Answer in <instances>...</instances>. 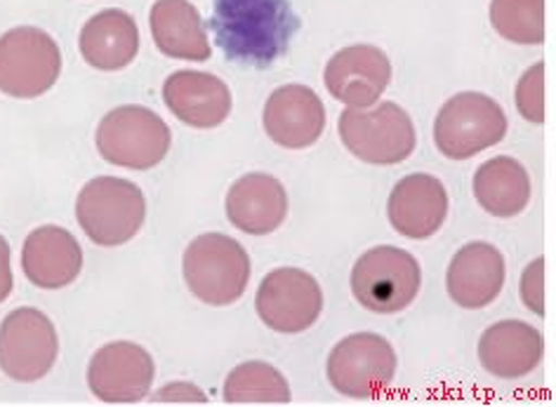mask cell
I'll return each mask as SVG.
<instances>
[{
	"instance_id": "cell-29",
	"label": "cell",
	"mask_w": 556,
	"mask_h": 407,
	"mask_svg": "<svg viewBox=\"0 0 556 407\" xmlns=\"http://www.w3.org/2000/svg\"><path fill=\"white\" fill-rule=\"evenodd\" d=\"M12 292V269H10V245L0 236V302H5Z\"/></svg>"
},
{
	"instance_id": "cell-25",
	"label": "cell",
	"mask_w": 556,
	"mask_h": 407,
	"mask_svg": "<svg viewBox=\"0 0 556 407\" xmlns=\"http://www.w3.org/2000/svg\"><path fill=\"white\" fill-rule=\"evenodd\" d=\"M493 29L517 46H540L545 40V0H493Z\"/></svg>"
},
{
	"instance_id": "cell-23",
	"label": "cell",
	"mask_w": 556,
	"mask_h": 407,
	"mask_svg": "<svg viewBox=\"0 0 556 407\" xmlns=\"http://www.w3.org/2000/svg\"><path fill=\"white\" fill-rule=\"evenodd\" d=\"M475 195L493 217H517L531 201V177L517 158L497 156L485 161L477 170Z\"/></svg>"
},
{
	"instance_id": "cell-8",
	"label": "cell",
	"mask_w": 556,
	"mask_h": 407,
	"mask_svg": "<svg viewBox=\"0 0 556 407\" xmlns=\"http://www.w3.org/2000/svg\"><path fill=\"white\" fill-rule=\"evenodd\" d=\"M62 74V52L52 36L20 26L0 36V92L17 100L46 94Z\"/></svg>"
},
{
	"instance_id": "cell-15",
	"label": "cell",
	"mask_w": 556,
	"mask_h": 407,
	"mask_svg": "<svg viewBox=\"0 0 556 407\" xmlns=\"http://www.w3.org/2000/svg\"><path fill=\"white\" fill-rule=\"evenodd\" d=\"M392 227L413 241L434 236L448 217V191L432 175H408L392 189L387 203Z\"/></svg>"
},
{
	"instance_id": "cell-22",
	"label": "cell",
	"mask_w": 556,
	"mask_h": 407,
	"mask_svg": "<svg viewBox=\"0 0 556 407\" xmlns=\"http://www.w3.org/2000/svg\"><path fill=\"white\" fill-rule=\"evenodd\" d=\"M149 26L156 48L170 60H211L203 20L189 0H159L151 8Z\"/></svg>"
},
{
	"instance_id": "cell-17",
	"label": "cell",
	"mask_w": 556,
	"mask_h": 407,
	"mask_svg": "<svg viewBox=\"0 0 556 407\" xmlns=\"http://www.w3.org/2000/svg\"><path fill=\"white\" fill-rule=\"evenodd\" d=\"M163 102L189 128L211 130L231 114V92L217 76L177 72L163 86Z\"/></svg>"
},
{
	"instance_id": "cell-7",
	"label": "cell",
	"mask_w": 556,
	"mask_h": 407,
	"mask_svg": "<svg viewBox=\"0 0 556 407\" xmlns=\"http://www.w3.org/2000/svg\"><path fill=\"white\" fill-rule=\"evenodd\" d=\"M340 139L346 151L370 165H396L410 158L417 135L410 116L394 102L378 109H346L340 114Z\"/></svg>"
},
{
	"instance_id": "cell-28",
	"label": "cell",
	"mask_w": 556,
	"mask_h": 407,
	"mask_svg": "<svg viewBox=\"0 0 556 407\" xmlns=\"http://www.w3.org/2000/svg\"><path fill=\"white\" fill-rule=\"evenodd\" d=\"M205 400H207L205 393L189 382H175V384L163 386L154 396V403H205Z\"/></svg>"
},
{
	"instance_id": "cell-3",
	"label": "cell",
	"mask_w": 556,
	"mask_h": 407,
	"mask_svg": "<svg viewBox=\"0 0 556 407\" xmlns=\"http://www.w3.org/2000/svg\"><path fill=\"white\" fill-rule=\"evenodd\" d=\"M76 217L92 243L118 247L142 229L147 217L144 193L128 179L97 177L78 193Z\"/></svg>"
},
{
	"instance_id": "cell-21",
	"label": "cell",
	"mask_w": 556,
	"mask_h": 407,
	"mask_svg": "<svg viewBox=\"0 0 556 407\" xmlns=\"http://www.w3.org/2000/svg\"><path fill=\"white\" fill-rule=\"evenodd\" d=\"M139 52V29L125 10H102L80 31V54L100 72L130 66Z\"/></svg>"
},
{
	"instance_id": "cell-4",
	"label": "cell",
	"mask_w": 556,
	"mask_h": 407,
	"mask_svg": "<svg viewBox=\"0 0 556 407\" xmlns=\"http://www.w3.org/2000/svg\"><path fill=\"white\" fill-rule=\"evenodd\" d=\"M170 128L147 106H118L102 118L97 128L100 156L128 170H149L170 151Z\"/></svg>"
},
{
	"instance_id": "cell-5",
	"label": "cell",
	"mask_w": 556,
	"mask_h": 407,
	"mask_svg": "<svg viewBox=\"0 0 556 407\" xmlns=\"http://www.w3.org/2000/svg\"><path fill=\"white\" fill-rule=\"evenodd\" d=\"M422 285L420 264L410 252L380 245L358 257L352 269L356 302L372 314H399L408 308Z\"/></svg>"
},
{
	"instance_id": "cell-10",
	"label": "cell",
	"mask_w": 556,
	"mask_h": 407,
	"mask_svg": "<svg viewBox=\"0 0 556 407\" xmlns=\"http://www.w3.org/2000/svg\"><path fill=\"white\" fill-rule=\"evenodd\" d=\"M60 340L38 308H17L0 326V370L15 382H38L58 363Z\"/></svg>"
},
{
	"instance_id": "cell-19",
	"label": "cell",
	"mask_w": 556,
	"mask_h": 407,
	"mask_svg": "<svg viewBox=\"0 0 556 407\" xmlns=\"http://www.w3.org/2000/svg\"><path fill=\"white\" fill-rule=\"evenodd\" d=\"M22 269L36 288L60 290L78 278L83 269V250L66 229L40 227L24 241Z\"/></svg>"
},
{
	"instance_id": "cell-20",
	"label": "cell",
	"mask_w": 556,
	"mask_h": 407,
	"mask_svg": "<svg viewBox=\"0 0 556 407\" xmlns=\"http://www.w3.org/2000/svg\"><path fill=\"white\" fill-rule=\"evenodd\" d=\"M288 215V193L281 181L264 173H250L233 181L227 193V217L250 236H267Z\"/></svg>"
},
{
	"instance_id": "cell-2",
	"label": "cell",
	"mask_w": 556,
	"mask_h": 407,
	"mask_svg": "<svg viewBox=\"0 0 556 407\" xmlns=\"http://www.w3.org/2000/svg\"><path fill=\"white\" fill-rule=\"evenodd\" d=\"M182 271L193 297L227 306L243 297L253 266L239 241L225 233H203L185 250Z\"/></svg>"
},
{
	"instance_id": "cell-9",
	"label": "cell",
	"mask_w": 556,
	"mask_h": 407,
	"mask_svg": "<svg viewBox=\"0 0 556 407\" xmlns=\"http://www.w3.org/2000/svg\"><path fill=\"white\" fill-rule=\"evenodd\" d=\"M328 382L346 398H372L394 382L396 354L384 336L350 334L330 351Z\"/></svg>"
},
{
	"instance_id": "cell-27",
	"label": "cell",
	"mask_w": 556,
	"mask_h": 407,
	"mask_svg": "<svg viewBox=\"0 0 556 407\" xmlns=\"http://www.w3.org/2000/svg\"><path fill=\"white\" fill-rule=\"evenodd\" d=\"M521 302L535 316H545V259L538 257L523 269Z\"/></svg>"
},
{
	"instance_id": "cell-26",
	"label": "cell",
	"mask_w": 556,
	"mask_h": 407,
	"mask_svg": "<svg viewBox=\"0 0 556 407\" xmlns=\"http://www.w3.org/2000/svg\"><path fill=\"white\" fill-rule=\"evenodd\" d=\"M517 109L528 123H545V64L528 68L517 86Z\"/></svg>"
},
{
	"instance_id": "cell-14",
	"label": "cell",
	"mask_w": 556,
	"mask_h": 407,
	"mask_svg": "<svg viewBox=\"0 0 556 407\" xmlns=\"http://www.w3.org/2000/svg\"><path fill=\"white\" fill-rule=\"evenodd\" d=\"M264 130L283 149H307L326 130V109L307 86H283L271 92L264 106Z\"/></svg>"
},
{
	"instance_id": "cell-13",
	"label": "cell",
	"mask_w": 556,
	"mask_h": 407,
	"mask_svg": "<svg viewBox=\"0 0 556 407\" xmlns=\"http://www.w3.org/2000/svg\"><path fill=\"white\" fill-rule=\"evenodd\" d=\"M326 88L338 102L352 109H368L380 100L392 80L389 58L375 46L344 48L326 66Z\"/></svg>"
},
{
	"instance_id": "cell-18",
	"label": "cell",
	"mask_w": 556,
	"mask_h": 407,
	"mask_svg": "<svg viewBox=\"0 0 556 407\" xmlns=\"http://www.w3.org/2000/svg\"><path fill=\"white\" fill-rule=\"evenodd\" d=\"M542 354H545V342L540 330L523 320H500L479 340L483 370L500 379H521L533 372Z\"/></svg>"
},
{
	"instance_id": "cell-12",
	"label": "cell",
	"mask_w": 556,
	"mask_h": 407,
	"mask_svg": "<svg viewBox=\"0 0 556 407\" xmlns=\"http://www.w3.org/2000/svg\"><path fill=\"white\" fill-rule=\"evenodd\" d=\"M154 374V360L147 348L132 342H114L92 356L88 384L102 403L130 405L147 398Z\"/></svg>"
},
{
	"instance_id": "cell-11",
	"label": "cell",
	"mask_w": 556,
	"mask_h": 407,
	"mask_svg": "<svg viewBox=\"0 0 556 407\" xmlns=\"http://www.w3.org/2000/svg\"><path fill=\"white\" fill-rule=\"evenodd\" d=\"M257 316L283 334L309 330L324 311V292L316 278L302 269H276L257 288Z\"/></svg>"
},
{
	"instance_id": "cell-6",
	"label": "cell",
	"mask_w": 556,
	"mask_h": 407,
	"mask_svg": "<svg viewBox=\"0 0 556 407\" xmlns=\"http://www.w3.org/2000/svg\"><path fill=\"white\" fill-rule=\"evenodd\" d=\"M507 135L503 106L489 94L460 92L441 106L434 123V142L451 161H467L500 144Z\"/></svg>"
},
{
	"instance_id": "cell-1",
	"label": "cell",
	"mask_w": 556,
	"mask_h": 407,
	"mask_svg": "<svg viewBox=\"0 0 556 407\" xmlns=\"http://www.w3.org/2000/svg\"><path fill=\"white\" fill-rule=\"evenodd\" d=\"M211 31L219 50L236 64L267 68L281 60L300 31L288 0H213Z\"/></svg>"
},
{
	"instance_id": "cell-16",
	"label": "cell",
	"mask_w": 556,
	"mask_h": 407,
	"mask_svg": "<svg viewBox=\"0 0 556 407\" xmlns=\"http://www.w3.org/2000/svg\"><path fill=\"white\" fill-rule=\"evenodd\" d=\"M505 257L491 243H469L457 250L453 257L446 288L451 300L475 311V308H485L497 300L505 285Z\"/></svg>"
},
{
	"instance_id": "cell-24",
	"label": "cell",
	"mask_w": 556,
	"mask_h": 407,
	"mask_svg": "<svg viewBox=\"0 0 556 407\" xmlns=\"http://www.w3.org/2000/svg\"><path fill=\"white\" fill-rule=\"evenodd\" d=\"M288 379L274 365L250 360L233 368L225 384V400L231 405L245 403H290Z\"/></svg>"
}]
</instances>
